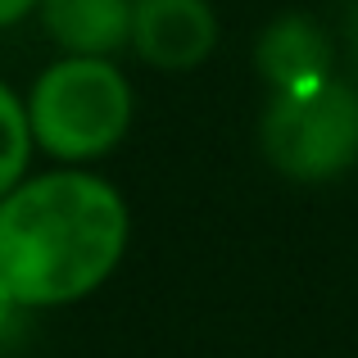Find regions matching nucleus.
<instances>
[{
    "label": "nucleus",
    "instance_id": "nucleus-7",
    "mask_svg": "<svg viewBox=\"0 0 358 358\" xmlns=\"http://www.w3.org/2000/svg\"><path fill=\"white\" fill-rule=\"evenodd\" d=\"M32 122H27V100L9 82H0V200L32 173Z\"/></svg>",
    "mask_w": 358,
    "mask_h": 358
},
{
    "label": "nucleus",
    "instance_id": "nucleus-3",
    "mask_svg": "<svg viewBox=\"0 0 358 358\" xmlns=\"http://www.w3.org/2000/svg\"><path fill=\"white\" fill-rule=\"evenodd\" d=\"M259 145L290 182H336L358 159V91L336 78L313 91H272Z\"/></svg>",
    "mask_w": 358,
    "mask_h": 358
},
{
    "label": "nucleus",
    "instance_id": "nucleus-6",
    "mask_svg": "<svg viewBox=\"0 0 358 358\" xmlns=\"http://www.w3.org/2000/svg\"><path fill=\"white\" fill-rule=\"evenodd\" d=\"M45 36L64 55H109L131 41V0H36Z\"/></svg>",
    "mask_w": 358,
    "mask_h": 358
},
{
    "label": "nucleus",
    "instance_id": "nucleus-8",
    "mask_svg": "<svg viewBox=\"0 0 358 358\" xmlns=\"http://www.w3.org/2000/svg\"><path fill=\"white\" fill-rule=\"evenodd\" d=\"M27 313H32V308H23L5 286H0V354H5L9 345L18 341V331H23V317H27Z\"/></svg>",
    "mask_w": 358,
    "mask_h": 358
},
{
    "label": "nucleus",
    "instance_id": "nucleus-1",
    "mask_svg": "<svg viewBox=\"0 0 358 358\" xmlns=\"http://www.w3.org/2000/svg\"><path fill=\"white\" fill-rule=\"evenodd\" d=\"M131 241L127 200L78 164L27 173L0 200V286L23 308H64L96 295Z\"/></svg>",
    "mask_w": 358,
    "mask_h": 358
},
{
    "label": "nucleus",
    "instance_id": "nucleus-4",
    "mask_svg": "<svg viewBox=\"0 0 358 358\" xmlns=\"http://www.w3.org/2000/svg\"><path fill=\"white\" fill-rule=\"evenodd\" d=\"M218 45V9L209 0H131V41L150 69L191 73Z\"/></svg>",
    "mask_w": 358,
    "mask_h": 358
},
{
    "label": "nucleus",
    "instance_id": "nucleus-2",
    "mask_svg": "<svg viewBox=\"0 0 358 358\" xmlns=\"http://www.w3.org/2000/svg\"><path fill=\"white\" fill-rule=\"evenodd\" d=\"M23 100L36 150L78 168L114 155L136 114L131 82L109 55H59Z\"/></svg>",
    "mask_w": 358,
    "mask_h": 358
},
{
    "label": "nucleus",
    "instance_id": "nucleus-5",
    "mask_svg": "<svg viewBox=\"0 0 358 358\" xmlns=\"http://www.w3.org/2000/svg\"><path fill=\"white\" fill-rule=\"evenodd\" d=\"M254 64L272 91H313L331 82V36L313 14H281L259 32Z\"/></svg>",
    "mask_w": 358,
    "mask_h": 358
},
{
    "label": "nucleus",
    "instance_id": "nucleus-9",
    "mask_svg": "<svg viewBox=\"0 0 358 358\" xmlns=\"http://www.w3.org/2000/svg\"><path fill=\"white\" fill-rule=\"evenodd\" d=\"M32 14H36V0H0V32H5V27H18Z\"/></svg>",
    "mask_w": 358,
    "mask_h": 358
}]
</instances>
